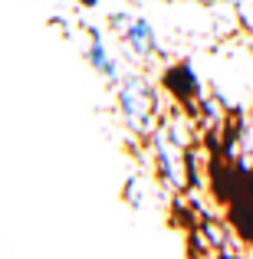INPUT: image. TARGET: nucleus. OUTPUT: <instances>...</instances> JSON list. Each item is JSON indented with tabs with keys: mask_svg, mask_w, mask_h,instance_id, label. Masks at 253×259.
<instances>
[{
	"mask_svg": "<svg viewBox=\"0 0 253 259\" xmlns=\"http://www.w3.org/2000/svg\"><path fill=\"white\" fill-rule=\"evenodd\" d=\"M115 92H119V112H122V118H125V125L138 135H152L158 102H155V92H152V85L145 82V76H141V72L122 76V82L115 85Z\"/></svg>",
	"mask_w": 253,
	"mask_h": 259,
	"instance_id": "1",
	"label": "nucleus"
},
{
	"mask_svg": "<svg viewBox=\"0 0 253 259\" xmlns=\"http://www.w3.org/2000/svg\"><path fill=\"white\" fill-rule=\"evenodd\" d=\"M109 23H112V30L122 36V43L128 46V53L138 59L152 56L155 46H158V39H155V30L152 23H148L145 17H138V13H128V10H119L109 17Z\"/></svg>",
	"mask_w": 253,
	"mask_h": 259,
	"instance_id": "2",
	"label": "nucleus"
},
{
	"mask_svg": "<svg viewBox=\"0 0 253 259\" xmlns=\"http://www.w3.org/2000/svg\"><path fill=\"white\" fill-rule=\"evenodd\" d=\"M148 138H152V154H155V171H158V177L165 181V187L181 190L184 187V154H181V148H174L168 141L165 128H155Z\"/></svg>",
	"mask_w": 253,
	"mask_h": 259,
	"instance_id": "3",
	"label": "nucleus"
},
{
	"mask_svg": "<svg viewBox=\"0 0 253 259\" xmlns=\"http://www.w3.org/2000/svg\"><path fill=\"white\" fill-rule=\"evenodd\" d=\"M86 59L109 85H119L122 82V69H119V59L112 56V50L105 46V36L102 30H89V50H86Z\"/></svg>",
	"mask_w": 253,
	"mask_h": 259,
	"instance_id": "4",
	"label": "nucleus"
},
{
	"mask_svg": "<svg viewBox=\"0 0 253 259\" xmlns=\"http://www.w3.org/2000/svg\"><path fill=\"white\" fill-rule=\"evenodd\" d=\"M165 135H168V141L174 148H188V141H191V135H188V125H184V118L181 115H171V118L165 121Z\"/></svg>",
	"mask_w": 253,
	"mask_h": 259,
	"instance_id": "5",
	"label": "nucleus"
},
{
	"mask_svg": "<svg viewBox=\"0 0 253 259\" xmlns=\"http://www.w3.org/2000/svg\"><path fill=\"white\" fill-rule=\"evenodd\" d=\"M125 200L132 203V207H141V184H138V177H128L125 181Z\"/></svg>",
	"mask_w": 253,
	"mask_h": 259,
	"instance_id": "6",
	"label": "nucleus"
},
{
	"mask_svg": "<svg viewBox=\"0 0 253 259\" xmlns=\"http://www.w3.org/2000/svg\"><path fill=\"white\" fill-rule=\"evenodd\" d=\"M79 4H83V7H89V10H92V7H99V0H79Z\"/></svg>",
	"mask_w": 253,
	"mask_h": 259,
	"instance_id": "7",
	"label": "nucleus"
},
{
	"mask_svg": "<svg viewBox=\"0 0 253 259\" xmlns=\"http://www.w3.org/2000/svg\"><path fill=\"white\" fill-rule=\"evenodd\" d=\"M165 4H174V0H165Z\"/></svg>",
	"mask_w": 253,
	"mask_h": 259,
	"instance_id": "8",
	"label": "nucleus"
}]
</instances>
